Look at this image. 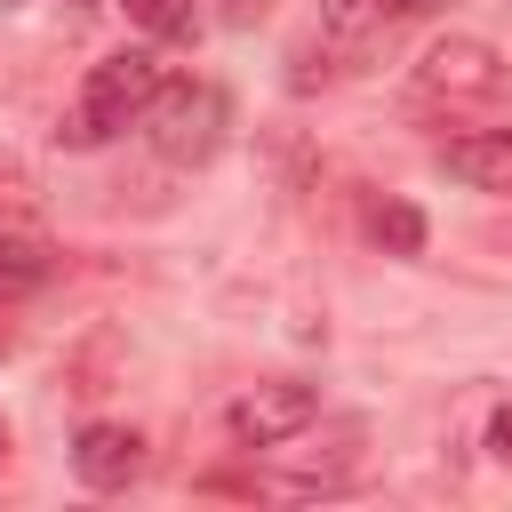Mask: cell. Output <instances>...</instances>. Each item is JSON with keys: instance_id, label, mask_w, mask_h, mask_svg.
<instances>
[{"instance_id": "obj_1", "label": "cell", "mask_w": 512, "mask_h": 512, "mask_svg": "<svg viewBox=\"0 0 512 512\" xmlns=\"http://www.w3.org/2000/svg\"><path fill=\"white\" fill-rule=\"evenodd\" d=\"M152 96H160V56H152V48H112V56L88 64V80H80V96H72V112H64L56 136H64L72 152H88V144L120 136L128 120H144Z\"/></svg>"}, {"instance_id": "obj_2", "label": "cell", "mask_w": 512, "mask_h": 512, "mask_svg": "<svg viewBox=\"0 0 512 512\" xmlns=\"http://www.w3.org/2000/svg\"><path fill=\"white\" fill-rule=\"evenodd\" d=\"M144 128H152V152L176 160V168H200L216 144H224V96L208 80H160V96L144 104Z\"/></svg>"}, {"instance_id": "obj_3", "label": "cell", "mask_w": 512, "mask_h": 512, "mask_svg": "<svg viewBox=\"0 0 512 512\" xmlns=\"http://www.w3.org/2000/svg\"><path fill=\"white\" fill-rule=\"evenodd\" d=\"M504 56L480 40V32H440L424 56H416V88L432 96V104H488V96H504Z\"/></svg>"}, {"instance_id": "obj_4", "label": "cell", "mask_w": 512, "mask_h": 512, "mask_svg": "<svg viewBox=\"0 0 512 512\" xmlns=\"http://www.w3.org/2000/svg\"><path fill=\"white\" fill-rule=\"evenodd\" d=\"M320 416V392L312 384H296V376H272V384H256V392H240L232 408H224V432H232V448H280V440H296L304 424Z\"/></svg>"}, {"instance_id": "obj_5", "label": "cell", "mask_w": 512, "mask_h": 512, "mask_svg": "<svg viewBox=\"0 0 512 512\" xmlns=\"http://www.w3.org/2000/svg\"><path fill=\"white\" fill-rule=\"evenodd\" d=\"M72 472H80V488L120 496V488L144 472V432H128V424H80V440H72Z\"/></svg>"}, {"instance_id": "obj_6", "label": "cell", "mask_w": 512, "mask_h": 512, "mask_svg": "<svg viewBox=\"0 0 512 512\" xmlns=\"http://www.w3.org/2000/svg\"><path fill=\"white\" fill-rule=\"evenodd\" d=\"M440 160L472 192H512V128H464V136L440 144Z\"/></svg>"}, {"instance_id": "obj_7", "label": "cell", "mask_w": 512, "mask_h": 512, "mask_svg": "<svg viewBox=\"0 0 512 512\" xmlns=\"http://www.w3.org/2000/svg\"><path fill=\"white\" fill-rule=\"evenodd\" d=\"M416 16H432V0H320V24L344 48H368V40H384V32L416 24Z\"/></svg>"}, {"instance_id": "obj_8", "label": "cell", "mask_w": 512, "mask_h": 512, "mask_svg": "<svg viewBox=\"0 0 512 512\" xmlns=\"http://www.w3.org/2000/svg\"><path fill=\"white\" fill-rule=\"evenodd\" d=\"M56 272V248L32 240V232H0V296H24Z\"/></svg>"}, {"instance_id": "obj_9", "label": "cell", "mask_w": 512, "mask_h": 512, "mask_svg": "<svg viewBox=\"0 0 512 512\" xmlns=\"http://www.w3.org/2000/svg\"><path fill=\"white\" fill-rule=\"evenodd\" d=\"M368 232H376L384 256H424V216H416L408 200H376V208H368Z\"/></svg>"}, {"instance_id": "obj_10", "label": "cell", "mask_w": 512, "mask_h": 512, "mask_svg": "<svg viewBox=\"0 0 512 512\" xmlns=\"http://www.w3.org/2000/svg\"><path fill=\"white\" fill-rule=\"evenodd\" d=\"M144 40H192V0H120Z\"/></svg>"}, {"instance_id": "obj_11", "label": "cell", "mask_w": 512, "mask_h": 512, "mask_svg": "<svg viewBox=\"0 0 512 512\" xmlns=\"http://www.w3.org/2000/svg\"><path fill=\"white\" fill-rule=\"evenodd\" d=\"M0 216H16V224L32 216V184L24 176H0Z\"/></svg>"}, {"instance_id": "obj_12", "label": "cell", "mask_w": 512, "mask_h": 512, "mask_svg": "<svg viewBox=\"0 0 512 512\" xmlns=\"http://www.w3.org/2000/svg\"><path fill=\"white\" fill-rule=\"evenodd\" d=\"M488 448L512 464V408H496V416H488Z\"/></svg>"}, {"instance_id": "obj_13", "label": "cell", "mask_w": 512, "mask_h": 512, "mask_svg": "<svg viewBox=\"0 0 512 512\" xmlns=\"http://www.w3.org/2000/svg\"><path fill=\"white\" fill-rule=\"evenodd\" d=\"M216 8H224V24H256L272 0H216Z\"/></svg>"}, {"instance_id": "obj_14", "label": "cell", "mask_w": 512, "mask_h": 512, "mask_svg": "<svg viewBox=\"0 0 512 512\" xmlns=\"http://www.w3.org/2000/svg\"><path fill=\"white\" fill-rule=\"evenodd\" d=\"M8 304H16V296H0V344H8V336H16V328H8Z\"/></svg>"}, {"instance_id": "obj_15", "label": "cell", "mask_w": 512, "mask_h": 512, "mask_svg": "<svg viewBox=\"0 0 512 512\" xmlns=\"http://www.w3.org/2000/svg\"><path fill=\"white\" fill-rule=\"evenodd\" d=\"M8 448H16V440H8V416H0V464H8Z\"/></svg>"}]
</instances>
